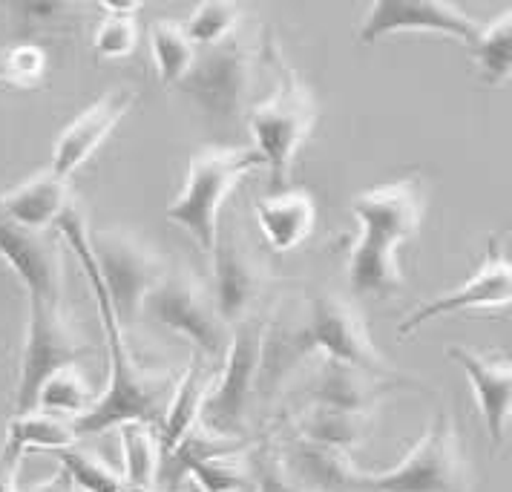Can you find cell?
Returning <instances> with one entry per match:
<instances>
[{"label": "cell", "instance_id": "cell-22", "mask_svg": "<svg viewBox=\"0 0 512 492\" xmlns=\"http://www.w3.org/2000/svg\"><path fill=\"white\" fill-rule=\"evenodd\" d=\"M372 426V412H346V409L308 403L303 412L294 415V438L354 452L357 446L366 444V438L372 435Z\"/></svg>", "mask_w": 512, "mask_h": 492}, {"label": "cell", "instance_id": "cell-3", "mask_svg": "<svg viewBox=\"0 0 512 492\" xmlns=\"http://www.w3.org/2000/svg\"><path fill=\"white\" fill-rule=\"evenodd\" d=\"M426 211V190L418 176L377 185L351 199L360 236L351 248L349 285L357 297H392L403 291L397 248L415 239Z\"/></svg>", "mask_w": 512, "mask_h": 492}, {"label": "cell", "instance_id": "cell-13", "mask_svg": "<svg viewBox=\"0 0 512 492\" xmlns=\"http://www.w3.org/2000/svg\"><path fill=\"white\" fill-rule=\"evenodd\" d=\"M213 259V280L210 294L219 308L222 320L236 326L248 317H254L262 303V291L268 285V271L254 248L239 234H228L216 239V248L210 251Z\"/></svg>", "mask_w": 512, "mask_h": 492}, {"label": "cell", "instance_id": "cell-28", "mask_svg": "<svg viewBox=\"0 0 512 492\" xmlns=\"http://www.w3.org/2000/svg\"><path fill=\"white\" fill-rule=\"evenodd\" d=\"M12 441L29 449H44V452H58L67 446L78 444V432H75V421L64 418V415H52L44 409H32L26 415H15L6 432Z\"/></svg>", "mask_w": 512, "mask_h": 492}, {"label": "cell", "instance_id": "cell-27", "mask_svg": "<svg viewBox=\"0 0 512 492\" xmlns=\"http://www.w3.org/2000/svg\"><path fill=\"white\" fill-rule=\"evenodd\" d=\"M472 58L481 70L487 87H504L512 78V6L492 24L481 26L478 41L472 44Z\"/></svg>", "mask_w": 512, "mask_h": 492}, {"label": "cell", "instance_id": "cell-34", "mask_svg": "<svg viewBox=\"0 0 512 492\" xmlns=\"http://www.w3.org/2000/svg\"><path fill=\"white\" fill-rule=\"evenodd\" d=\"M15 18L29 29H44L70 21L75 0H6Z\"/></svg>", "mask_w": 512, "mask_h": 492}, {"label": "cell", "instance_id": "cell-36", "mask_svg": "<svg viewBox=\"0 0 512 492\" xmlns=\"http://www.w3.org/2000/svg\"><path fill=\"white\" fill-rule=\"evenodd\" d=\"M78 487H75V481L70 478V472L61 467V472H55L52 478H47V481H38V484H29V487H24V490L18 492H75Z\"/></svg>", "mask_w": 512, "mask_h": 492}, {"label": "cell", "instance_id": "cell-11", "mask_svg": "<svg viewBox=\"0 0 512 492\" xmlns=\"http://www.w3.org/2000/svg\"><path fill=\"white\" fill-rule=\"evenodd\" d=\"M26 308L29 311L15 386V415H26L35 409L38 392L52 372L70 363H81L90 354L72 326L64 300H26Z\"/></svg>", "mask_w": 512, "mask_h": 492}, {"label": "cell", "instance_id": "cell-21", "mask_svg": "<svg viewBox=\"0 0 512 492\" xmlns=\"http://www.w3.org/2000/svg\"><path fill=\"white\" fill-rule=\"evenodd\" d=\"M210 357L202 352H193L187 363L182 380L173 386V395L167 400L164 418L159 423V444H162V461L179 446L187 432L202 423V409L208 400L210 386H213V372H210Z\"/></svg>", "mask_w": 512, "mask_h": 492}, {"label": "cell", "instance_id": "cell-33", "mask_svg": "<svg viewBox=\"0 0 512 492\" xmlns=\"http://www.w3.org/2000/svg\"><path fill=\"white\" fill-rule=\"evenodd\" d=\"M6 72L15 87H38L47 75V52L38 44H18L6 49Z\"/></svg>", "mask_w": 512, "mask_h": 492}, {"label": "cell", "instance_id": "cell-6", "mask_svg": "<svg viewBox=\"0 0 512 492\" xmlns=\"http://www.w3.org/2000/svg\"><path fill=\"white\" fill-rule=\"evenodd\" d=\"M349 492H469V467L452 415L438 412L397 467L354 469Z\"/></svg>", "mask_w": 512, "mask_h": 492}, {"label": "cell", "instance_id": "cell-7", "mask_svg": "<svg viewBox=\"0 0 512 492\" xmlns=\"http://www.w3.org/2000/svg\"><path fill=\"white\" fill-rule=\"evenodd\" d=\"M265 326H268V311H256L254 317L231 328V343L222 357V369L213 377V386L202 409V423L219 435L242 438L251 406L259 395Z\"/></svg>", "mask_w": 512, "mask_h": 492}, {"label": "cell", "instance_id": "cell-12", "mask_svg": "<svg viewBox=\"0 0 512 492\" xmlns=\"http://www.w3.org/2000/svg\"><path fill=\"white\" fill-rule=\"evenodd\" d=\"M397 32H438L472 47L481 24L452 0H372L360 24V44H377Z\"/></svg>", "mask_w": 512, "mask_h": 492}, {"label": "cell", "instance_id": "cell-9", "mask_svg": "<svg viewBox=\"0 0 512 492\" xmlns=\"http://www.w3.org/2000/svg\"><path fill=\"white\" fill-rule=\"evenodd\" d=\"M144 314L153 323L187 337L196 352L210 360H222L228 352L231 326L222 320L208 285L187 268H164L162 280L144 300Z\"/></svg>", "mask_w": 512, "mask_h": 492}, {"label": "cell", "instance_id": "cell-24", "mask_svg": "<svg viewBox=\"0 0 512 492\" xmlns=\"http://www.w3.org/2000/svg\"><path fill=\"white\" fill-rule=\"evenodd\" d=\"M95 392L90 386L87 375L81 372L78 363H70L44 380L35 409H44L52 415H64V418H81L84 412H90L95 403Z\"/></svg>", "mask_w": 512, "mask_h": 492}, {"label": "cell", "instance_id": "cell-38", "mask_svg": "<svg viewBox=\"0 0 512 492\" xmlns=\"http://www.w3.org/2000/svg\"><path fill=\"white\" fill-rule=\"evenodd\" d=\"M0 84H9V72H6V49H0Z\"/></svg>", "mask_w": 512, "mask_h": 492}, {"label": "cell", "instance_id": "cell-10", "mask_svg": "<svg viewBox=\"0 0 512 492\" xmlns=\"http://www.w3.org/2000/svg\"><path fill=\"white\" fill-rule=\"evenodd\" d=\"M95 268L107 288L118 323L133 328L144 314V300L162 280L164 262L147 239L124 228H104L90 234Z\"/></svg>", "mask_w": 512, "mask_h": 492}, {"label": "cell", "instance_id": "cell-32", "mask_svg": "<svg viewBox=\"0 0 512 492\" xmlns=\"http://www.w3.org/2000/svg\"><path fill=\"white\" fill-rule=\"evenodd\" d=\"M139 47V26L133 18H121V15H107L101 24L95 26L93 52L104 61H118V58H130Z\"/></svg>", "mask_w": 512, "mask_h": 492}, {"label": "cell", "instance_id": "cell-26", "mask_svg": "<svg viewBox=\"0 0 512 492\" xmlns=\"http://www.w3.org/2000/svg\"><path fill=\"white\" fill-rule=\"evenodd\" d=\"M55 455H58L61 467L70 472V478L81 492H159L133 487L124 478V472L110 467L98 452L87 449V446L72 444L67 449H58Z\"/></svg>", "mask_w": 512, "mask_h": 492}, {"label": "cell", "instance_id": "cell-17", "mask_svg": "<svg viewBox=\"0 0 512 492\" xmlns=\"http://www.w3.org/2000/svg\"><path fill=\"white\" fill-rule=\"evenodd\" d=\"M446 354L464 369L472 386V398L484 418L489 444L492 449H498L504 444L512 423V360H507L504 354L472 352L464 346H449Z\"/></svg>", "mask_w": 512, "mask_h": 492}, {"label": "cell", "instance_id": "cell-37", "mask_svg": "<svg viewBox=\"0 0 512 492\" xmlns=\"http://www.w3.org/2000/svg\"><path fill=\"white\" fill-rule=\"evenodd\" d=\"M147 0H98V6L107 12V15H121V18H133L144 9Z\"/></svg>", "mask_w": 512, "mask_h": 492}, {"label": "cell", "instance_id": "cell-15", "mask_svg": "<svg viewBox=\"0 0 512 492\" xmlns=\"http://www.w3.org/2000/svg\"><path fill=\"white\" fill-rule=\"evenodd\" d=\"M0 259L15 271L26 300H64V257L47 231H32L0 213Z\"/></svg>", "mask_w": 512, "mask_h": 492}, {"label": "cell", "instance_id": "cell-8", "mask_svg": "<svg viewBox=\"0 0 512 492\" xmlns=\"http://www.w3.org/2000/svg\"><path fill=\"white\" fill-rule=\"evenodd\" d=\"M256 49L248 38H231L196 52L193 67L176 84L213 124H233L245 113L254 87Z\"/></svg>", "mask_w": 512, "mask_h": 492}, {"label": "cell", "instance_id": "cell-18", "mask_svg": "<svg viewBox=\"0 0 512 492\" xmlns=\"http://www.w3.org/2000/svg\"><path fill=\"white\" fill-rule=\"evenodd\" d=\"M409 383L412 380L400 375H374L363 366L343 363V360H334V357H323L317 375L311 377V386H308V403L346 409V412H372L374 415L380 400L389 398L392 392L409 386Z\"/></svg>", "mask_w": 512, "mask_h": 492}, {"label": "cell", "instance_id": "cell-25", "mask_svg": "<svg viewBox=\"0 0 512 492\" xmlns=\"http://www.w3.org/2000/svg\"><path fill=\"white\" fill-rule=\"evenodd\" d=\"M147 41L159 81L164 87H176L196 61V44L187 38L185 26L173 21H156L147 32Z\"/></svg>", "mask_w": 512, "mask_h": 492}, {"label": "cell", "instance_id": "cell-31", "mask_svg": "<svg viewBox=\"0 0 512 492\" xmlns=\"http://www.w3.org/2000/svg\"><path fill=\"white\" fill-rule=\"evenodd\" d=\"M251 475L256 492H320L288 467L285 455L271 441H262L251 455Z\"/></svg>", "mask_w": 512, "mask_h": 492}, {"label": "cell", "instance_id": "cell-2", "mask_svg": "<svg viewBox=\"0 0 512 492\" xmlns=\"http://www.w3.org/2000/svg\"><path fill=\"white\" fill-rule=\"evenodd\" d=\"M64 239L70 242L72 254L78 257L90 288L95 294V305H98V317L104 326V337H107V389L98 395L90 412H84L81 418H75V432L78 438L87 435H101L107 429H118L121 423L141 421L159 426L167 409V400L173 395L170 377H159L153 372H144L133 352L127 349L124 340V326L118 323L113 303L107 297V288L101 282V274L95 268V257L90 251V231L84 216L75 211L72 205L70 211L64 213L55 225Z\"/></svg>", "mask_w": 512, "mask_h": 492}, {"label": "cell", "instance_id": "cell-19", "mask_svg": "<svg viewBox=\"0 0 512 492\" xmlns=\"http://www.w3.org/2000/svg\"><path fill=\"white\" fill-rule=\"evenodd\" d=\"M254 219L262 239L271 245V251L288 254L300 248L314 231L317 205L308 190H271L268 196L254 202Z\"/></svg>", "mask_w": 512, "mask_h": 492}, {"label": "cell", "instance_id": "cell-35", "mask_svg": "<svg viewBox=\"0 0 512 492\" xmlns=\"http://www.w3.org/2000/svg\"><path fill=\"white\" fill-rule=\"evenodd\" d=\"M24 452V446L6 435V441L0 444V492L21 490V487H18V469H21Z\"/></svg>", "mask_w": 512, "mask_h": 492}, {"label": "cell", "instance_id": "cell-29", "mask_svg": "<svg viewBox=\"0 0 512 492\" xmlns=\"http://www.w3.org/2000/svg\"><path fill=\"white\" fill-rule=\"evenodd\" d=\"M187 478H193V484L202 492H242L254 487L251 461L242 458V449L196 461L187 469Z\"/></svg>", "mask_w": 512, "mask_h": 492}, {"label": "cell", "instance_id": "cell-1", "mask_svg": "<svg viewBox=\"0 0 512 492\" xmlns=\"http://www.w3.org/2000/svg\"><path fill=\"white\" fill-rule=\"evenodd\" d=\"M308 354L354 363L374 375L397 377L392 363L377 352L357 308L334 291H305L268 314L259 395H274V389Z\"/></svg>", "mask_w": 512, "mask_h": 492}, {"label": "cell", "instance_id": "cell-16", "mask_svg": "<svg viewBox=\"0 0 512 492\" xmlns=\"http://www.w3.org/2000/svg\"><path fill=\"white\" fill-rule=\"evenodd\" d=\"M136 101L133 90H110L104 93L95 104H90L84 113L72 118L70 124L64 127V133L55 139L52 147V170L64 179H72V173L78 167L93 159V153L110 139V133L118 127V121L130 113Z\"/></svg>", "mask_w": 512, "mask_h": 492}, {"label": "cell", "instance_id": "cell-23", "mask_svg": "<svg viewBox=\"0 0 512 492\" xmlns=\"http://www.w3.org/2000/svg\"><path fill=\"white\" fill-rule=\"evenodd\" d=\"M121 472L139 490H156L162 475V444L153 423L130 421L118 426Z\"/></svg>", "mask_w": 512, "mask_h": 492}, {"label": "cell", "instance_id": "cell-20", "mask_svg": "<svg viewBox=\"0 0 512 492\" xmlns=\"http://www.w3.org/2000/svg\"><path fill=\"white\" fill-rule=\"evenodd\" d=\"M70 208V179L58 176L52 167L29 176L0 196V213L32 231H47L49 225H58V219Z\"/></svg>", "mask_w": 512, "mask_h": 492}, {"label": "cell", "instance_id": "cell-4", "mask_svg": "<svg viewBox=\"0 0 512 492\" xmlns=\"http://www.w3.org/2000/svg\"><path fill=\"white\" fill-rule=\"evenodd\" d=\"M265 167L256 147H202L190 156L187 176L176 199L164 208V216L185 228L196 245L210 257L219 239V211L233 188Z\"/></svg>", "mask_w": 512, "mask_h": 492}, {"label": "cell", "instance_id": "cell-30", "mask_svg": "<svg viewBox=\"0 0 512 492\" xmlns=\"http://www.w3.org/2000/svg\"><path fill=\"white\" fill-rule=\"evenodd\" d=\"M239 18L242 0H202L185 21V32L196 47H213L231 38L239 29Z\"/></svg>", "mask_w": 512, "mask_h": 492}, {"label": "cell", "instance_id": "cell-14", "mask_svg": "<svg viewBox=\"0 0 512 492\" xmlns=\"http://www.w3.org/2000/svg\"><path fill=\"white\" fill-rule=\"evenodd\" d=\"M512 305V259L504 254L501 242L492 236L487 242V254L481 268L461 282L455 291L435 297L429 303L415 308L403 323H400V337L415 334L420 326L446 317V314H458V311H492V308H507Z\"/></svg>", "mask_w": 512, "mask_h": 492}, {"label": "cell", "instance_id": "cell-5", "mask_svg": "<svg viewBox=\"0 0 512 492\" xmlns=\"http://www.w3.org/2000/svg\"><path fill=\"white\" fill-rule=\"evenodd\" d=\"M268 52L277 67V87L248 110V130L271 173V190H282L288 188L291 167L317 124V101L300 75L282 61L280 52L271 47Z\"/></svg>", "mask_w": 512, "mask_h": 492}]
</instances>
